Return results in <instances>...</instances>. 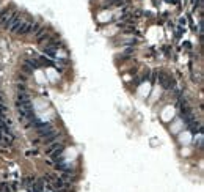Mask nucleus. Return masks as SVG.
I'll return each mask as SVG.
<instances>
[{
    "label": "nucleus",
    "instance_id": "f257e3e1",
    "mask_svg": "<svg viewBox=\"0 0 204 192\" xmlns=\"http://www.w3.org/2000/svg\"><path fill=\"white\" fill-rule=\"evenodd\" d=\"M36 131H38V134L42 137V139H44V137H47V135H50V134H53L55 132V129H53V127L50 126V124H41L39 127H36Z\"/></svg>",
    "mask_w": 204,
    "mask_h": 192
},
{
    "label": "nucleus",
    "instance_id": "f03ea898",
    "mask_svg": "<svg viewBox=\"0 0 204 192\" xmlns=\"http://www.w3.org/2000/svg\"><path fill=\"white\" fill-rule=\"evenodd\" d=\"M32 29H33V24H30V22H21L19 27H17V30H16V33L25 35V33H30Z\"/></svg>",
    "mask_w": 204,
    "mask_h": 192
},
{
    "label": "nucleus",
    "instance_id": "7ed1b4c3",
    "mask_svg": "<svg viewBox=\"0 0 204 192\" xmlns=\"http://www.w3.org/2000/svg\"><path fill=\"white\" fill-rule=\"evenodd\" d=\"M44 52L47 54L49 57H55V55H57V51L52 49V47H49V46H47V47H44Z\"/></svg>",
    "mask_w": 204,
    "mask_h": 192
},
{
    "label": "nucleus",
    "instance_id": "20e7f679",
    "mask_svg": "<svg viewBox=\"0 0 204 192\" xmlns=\"http://www.w3.org/2000/svg\"><path fill=\"white\" fill-rule=\"evenodd\" d=\"M0 192H11L8 183H0Z\"/></svg>",
    "mask_w": 204,
    "mask_h": 192
}]
</instances>
